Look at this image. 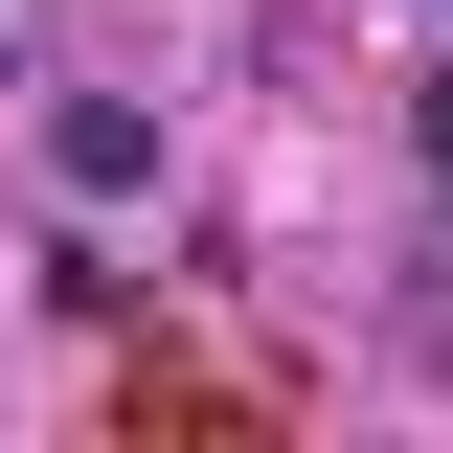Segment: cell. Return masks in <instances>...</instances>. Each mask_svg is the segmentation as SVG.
Segmentation results:
<instances>
[{
    "label": "cell",
    "instance_id": "cell-1",
    "mask_svg": "<svg viewBox=\"0 0 453 453\" xmlns=\"http://www.w3.org/2000/svg\"><path fill=\"white\" fill-rule=\"evenodd\" d=\"M46 181H68V204H136V181H159V113H136V91H68L46 113Z\"/></svg>",
    "mask_w": 453,
    "mask_h": 453
},
{
    "label": "cell",
    "instance_id": "cell-2",
    "mask_svg": "<svg viewBox=\"0 0 453 453\" xmlns=\"http://www.w3.org/2000/svg\"><path fill=\"white\" fill-rule=\"evenodd\" d=\"M408 136H431V181H453V68H408Z\"/></svg>",
    "mask_w": 453,
    "mask_h": 453
}]
</instances>
